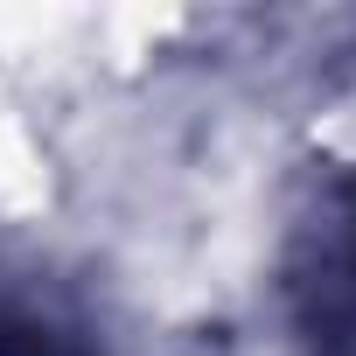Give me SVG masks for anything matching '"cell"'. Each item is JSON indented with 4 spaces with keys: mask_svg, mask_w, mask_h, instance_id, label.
Segmentation results:
<instances>
[{
    "mask_svg": "<svg viewBox=\"0 0 356 356\" xmlns=\"http://www.w3.org/2000/svg\"><path fill=\"white\" fill-rule=\"evenodd\" d=\"M293 293H300V342L314 356H356V189L328 196V210L307 224Z\"/></svg>",
    "mask_w": 356,
    "mask_h": 356,
    "instance_id": "1",
    "label": "cell"
}]
</instances>
